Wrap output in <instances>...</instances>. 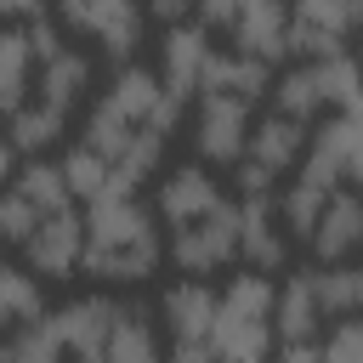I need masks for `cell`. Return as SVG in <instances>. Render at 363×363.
I'll list each match as a JSON object with an SVG mask.
<instances>
[{
    "mask_svg": "<svg viewBox=\"0 0 363 363\" xmlns=\"http://www.w3.org/2000/svg\"><path fill=\"white\" fill-rule=\"evenodd\" d=\"M79 227H85V255H79V272L102 278V284H142L164 244H159V221L153 210L136 199V193H102L79 210Z\"/></svg>",
    "mask_w": 363,
    "mask_h": 363,
    "instance_id": "obj_1",
    "label": "cell"
},
{
    "mask_svg": "<svg viewBox=\"0 0 363 363\" xmlns=\"http://www.w3.org/2000/svg\"><path fill=\"white\" fill-rule=\"evenodd\" d=\"M363 170V119L357 113H329L318 119V136H306V153H301V176L306 187L318 193H335V187H352Z\"/></svg>",
    "mask_w": 363,
    "mask_h": 363,
    "instance_id": "obj_2",
    "label": "cell"
},
{
    "mask_svg": "<svg viewBox=\"0 0 363 363\" xmlns=\"http://www.w3.org/2000/svg\"><path fill=\"white\" fill-rule=\"evenodd\" d=\"M164 255L176 261V272H187V278H210V272H221L227 261H238V210H233V199L221 204V210H210L204 221H193V227H176L170 233V244H164Z\"/></svg>",
    "mask_w": 363,
    "mask_h": 363,
    "instance_id": "obj_3",
    "label": "cell"
},
{
    "mask_svg": "<svg viewBox=\"0 0 363 363\" xmlns=\"http://www.w3.org/2000/svg\"><path fill=\"white\" fill-rule=\"evenodd\" d=\"M62 23L91 34L119 68L136 62V45H142V28H147V11L130 6V0H68L62 6Z\"/></svg>",
    "mask_w": 363,
    "mask_h": 363,
    "instance_id": "obj_4",
    "label": "cell"
},
{
    "mask_svg": "<svg viewBox=\"0 0 363 363\" xmlns=\"http://www.w3.org/2000/svg\"><path fill=\"white\" fill-rule=\"evenodd\" d=\"M352 28H357V6H346V0H301L289 11V57H301V62L340 57Z\"/></svg>",
    "mask_w": 363,
    "mask_h": 363,
    "instance_id": "obj_5",
    "label": "cell"
},
{
    "mask_svg": "<svg viewBox=\"0 0 363 363\" xmlns=\"http://www.w3.org/2000/svg\"><path fill=\"white\" fill-rule=\"evenodd\" d=\"M210 51H216V40L187 17V23H176V28H164L159 34V91L170 96V102H187V96H199V85H204V62H210Z\"/></svg>",
    "mask_w": 363,
    "mask_h": 363,
    "instance_id": "obj_6",
    "label": "cell"
},
{
    "mask_svg": "<svg viewBox=\"0 0 363 363\" xmlns=\"http://www.w3.org/2000/svg\"><path fill=\"white\" fill-rule=\"evenodd\" d=\"M45 318H51V335H57V346H62L68 363H96L102 340H108V329L119 318V301L113 295H79V301H62Z\"/></svg>",
    "mask_w": 363,
    "mask_h": 363,
    "instance_id": "obj_7",
    "label": "cell"
},
{
    "mask_svg": "<svg viewBox=\"0 0 363 363\" xmlns=\"http://www.w3.org/2000/svg\"><path fill=\"white\" fill-rule=\"evenodd\" d=\"M23 255H28V278H74V272H79V255H85L79 210L40 216L34 233L23 238Z\"/></svg>",
    "mask_w": 363,
    "mask_h": 363,
    "instance_id": "obj_8",
    "label": "cell"
},
{
    "mask_svg": "<svg viewBox=\"0 0 363 363\" xmlns=\"http://www.w3.org/2000/svg\"><path fill=\"white\" fill-rule=\"evenodd\" d=\"M227 34H233L227 51H244V57L272 68V62L289 57V6H278V0H238Z\"/></svg>",
    "mask_w": 363,
    "mask_h": 363,
    "instance_id": "obj_9",
    "label": "cell"
},
{
    "mask_svg": "<svg viewBox=\"0 0 363 363\" xmlns=\"http://www.w3.org/2000/svg\"><path fill=\"white\" fill-rule=\"evenodd\" d=\"M250 142V102L238 96H199V119H193V147L210 164H238Z\"/></svg>",
    "mask_w": 363,
    "mask_h": 363,
    "instance_id": "obj_10",
    "label": "cell"
},
{
    "mask_svg": "<svg viewBox=\"0 0 363 363\" xmlns=\"http://www.w3.org/2000/svg\"><path fill=\"white\" fill-rule=\"evenodd\" d=\"M306 244H312V255H318L323 267L352 261V250L363 244V199H357L352 187H335V193L323 199V210H318Z\"/></svg>",
    "mask_w": 363,
    "mask_h": 363,
    "instance_id": "obj_11",
    "label": "cell"
},
{
    "mask_svg": "<svg viewBox=\"0 0 363 363\" xmlns=\"http://www.w3.org/2000/svg\"><path fill=\"white\" fill-rule=\"evenodd\" d=\"M301 153H306V125H295V119H284V113H261V119H250L244 164H255L267 182L289 176V170L301 164Z\"/></svg>",
    "mask_w": 363,
    "mask_h": 363,
    "instance_id": "obj_12",
    "label": "cell"
},
{
    "mask_svg": "<svg viewBox=\"0 0 363 363\" xmlns=\"http://www.w3.org/2000/svg\"><path fill=\"white\" fill-rule=\"evenodd\" d=\"M227 204V193H221V182L204 170V164H176L164 182H159V216L170 221V227H193V221H204L210 210H221Z\"/></svg>",
    "mask_w": 363,
    "mask_h": 363,
    "instance_id": "obj_13",
    "label": "cell"
},
{
    "mask_svg": "<svg viewBox=\"0 0 363 363\" xmlns=\"http://www.w3.org/2000/svg\"><path fill=\"white\" fill-rule=\"evenodd\" d=\"M272 346H301V340H318V289H312V267L289 272L278 289H272Z\"/></svg>",
    "mask_w": 363,
    "mask_h": 363,
    "instance_id": "obj_14",
    "label": "cell"
},
{
    "mask_svg": "<svg viewBox=\"0 0 363 363\" xmlns=\"http://www.w3.org/2000/svg\"><path fill=\"white\" fill-rule=\"evenodd\" d=\"M233 210H238V261L250 272H272L284 261V250H289L272 199H233Z\"/></svg>",
    "mask_w": 363,
    "mask_h": 363,
    "instance_id": "obj_15",
    "label": "cell"
},
{
    "mask_svg": "<svg viewBox=\"0 0 363 363\" xmlns=\"http://www.w3.org/2000/svg\"><path fill=\"white\" fill-rule=\"evenodd\" d=\"M159 318H164L170 340H210V329H216V289L199 284V278H176L159 295Z\"/></svg>",
    "mask_w": 363,
    "mask_h": 363,
    "instance_id": "obj_16",
    "label": "cell"
},
{
    "mask_svg": "<svg viewBox=\"0 0 363 363\" xmlns=\"http://www.w3.org/2000/svg\"><path fill=\"white\" fill-rule=\"evenodd\" d=\"M91 74H96V62H91V51H79V45H62V51H51L45 62H40V96L34 102H45V108H57V113H68L85 91H91Z\"/></svg>",
    "mask_w": 363,
    "mask_h": 363,
    "instance_id": "obj_17",
    "label": "cell"
},
{
    "mask_svg": "<svg viewBox=\"0 0 363 363\" xmlns=\"http://www.w3.org/2000/svg\"><path fill=\"white\" fill-rule=\"evenodd\" d=\"M267 85H272V68H267V62L216 45L210 62H204V85H199V96H238V102H255Z\"/></svg>",
    "mask_w": 363,
    "mask_h": 363,
    "instance_id": "obj_18",
    "label": "cell"
},
{
    "mask_svg": "<svg viewBox=\"0 0 363 363\" xmlns=\"http://www.w3.org/2000/svg\"><path fill=\"white\" fill-rule=\"evenodd\" d=\"M96 102H108L125 125H147V119L159 113L164 91H159V74H153L147 62H125V68H113V85H108Z\"/></svg>",
    "mask_w": 363,
    "mask_h": 363,
    "instance_id": "obj_19",
    "label": "cell"
},
{
    "mask_svg": "<svg viewBox=\"0 0 363 363\" xmlns=\"http://www.w3.org/2000/svg\"><path fill=\"white\" fill-rule=\"evenodd\" d=\"M159 357H164V352H159L153 318H147L142 306H119V318H113V329H108L96 363H159Z\"/></svg>",
    "mask_w": 363,
    "mask_h": 363,
    "instance_id": "obj_20",
    "label": "cell"
},
{
    "mask_svg": "<svg viewBox=\"0 0 363 363\" xmlns=\"http://www.w3.org/2000/svg\"><path fill=\"white\" fill-rule=\"evenodd\" d=\"M62 125H68V113H57V108H45V102H23V108H11L6 113V142H11V153H28V159H45V147L62 136Z\"/></svg>",
    "mask_w": 363,
    "mask_h": 363,
    "instance_id": "obj_21",
    "label": "cell"
},
{
    "mask_svg": "<svg viewBox=\"0 0 363 363\" xmlns=\"http://www.w3.org/2000/svg\"><path fill=\"white\" fill-rule=\"evenodd\" d=\"M272 113H284V119H295V125H306V119H318V113H329L323 108V91H318V68L312 62H295V68H284V74H272Z\"/></svg>",
    "mask_w": 363,
    "mask_h": 363,
    "instance_id": "obj_22",
    "label": "cell"
},
{
    "mask_svg": "<svg viewBox=\"0 0 363 363\" xmlns=\"http://www.w3.org/2000/svg\"><path fill=\"white\" fill-rule=\"evenodd\" d=\"M164 142L170 136H159V130H147V125H136L130 130V142L108 159V176H113V193H136L153 170H159V159H164Z\"/></svg>",
    "mask_w": 363,
    "mask_h": 363,
    "instance_id": "obj_23",
    "label": "cell"
},
{
    "mask_svg": "<svg viewBox=\"0 0 363 363\" xmlns=\"http://www.w3.org/2000/svg\"><path fill=\"white\" fill-rule=\"evenodd\" d=\"M28 79H34V51L23 23H0V113L28 102Z\"/></svg>",
    "mask_w": 363,
    "mask_h": 363,
    "instance_id": "obj_24",
    "label": "cell"
},
{
    "mask_svg": "<svg viewBox=\"0 0 363 363\" xmlns=\"http://www.w3.org/2000/svg\"><path fill=\"white\" fill-rule=\"evenodd\" d=\"M11 193L34 210V216H57V210H74V199H68V187H62V170H57V159H28V164H17V176H11Z\"/></svg>",
    "mask_w": 363,
    "mask_h": 363,
    "instance_id": "obj_25",
    "label": "cell"
},
{
    "mask_svg": "<svg viewBox=\"0 0 363 363\" xmlns=\"http://www.w3.org/2000/svg\"><path fill=\"white\" fill-rule=\"evenodd\" d=\"M216 318L267 323L272 318V278L267 272H233L227 289H216Z\"/></svg>",
    "mask_w": 363,
    "mask_h": 363,
    "instance_id": "obj_26",
    "label": "cell"
},
{
    "mask_svg": "<svg viewBox=\"0 0 363 363\" xmlns=\"http://www.w3.org/2000/svg\"><path fill=\"white\" fill-rule=\"evenodd\" d=\"M210 352H216V363H267V357H272V323L216 318V329H210Z\"/></svg>",
    "mask_w": 363,
    "mask_h": 363,
    "instance_id": "obj_27",
    "label": "cell"
},
{
    "mask_svg": "<svg viewBox=\"0 0 363 363\" xmlns=\"http://www.w3.org/2000/svg\"><path fill=\"white\" fill-rule=\"evenodd\" d=\"M312 289H318V312L323 318H357V306H363V267H352V261L312 267Z\"/></svg>",
    "mask_w": 363,
    "mask_h": 363,
    "instance_id": "obj_28",
    "label": "cell"
},
{
    "mask_svg": "<svg viewBox=\"0 0 363 363\" xmlns=\"http://www.w3.org/2000/svg\"><path fill=\"white\" fill-rule=\"evenodd\" d=\"M34 318H45V284L23 267H0V329H23Z\"/></svg>",
    "mask_w": 363,
    "mask_h": 363,
    "instance_id": "obj_29",
    "label": "cell"
},
{
    "mask_svg": "<svg viewBox=\"0 0 363 363\" xmlns=\"http://www.w3.org/2000/svg\"><path fill=\"white\" fill-rule=\"evenodd\" d=\"M57 170H62V187H68V199H79V204H91V199L113 193L108 159H102V153H91V147H79V142H74V147L57 159Z\"/></svg>",
    "mask_w": 363,
    "mask_h": 363,
    "instance_id": "obj_30",
    "label": "cell"
},
{
    "mask_svg": "<svg viewBox=\"0 0 363 363\" xmlns=\"http://www.w3.org/2000/svg\"><path fill=\"white\" fill-rule=\"evenodd\" d=\"M0 363H68L57 335H51V318H34L23 329H6L0 340Z\"/></svg>",
    "mask_w": 363,
    "mask_h": 363,
    "instance_id": "obj_31",
    "label": "cell"
},
{
    "mask_svg": "<svg viewBox=\"0 0 363 363\" xmlns=\"http://www.w3.org/2000/svg\"><path fill=\"white\" fill-rule=\"evenodd\" d=\"M312 68H318L323 108H329V113H357V62H352V51L323 57V62H312Z\"/></svg>",
    "mask_w": 363,
    "mask_h": 363,
    "instance_id": "obj_32",
    "label": "cell"
},
{
    "mask_svg": "<svg viewBox=\"0 0 363 363\" xmlns=\"http://www.w3.org/2000/svg\"><path fill=\"white\" fill-rule=\"evenodd\" d=\"M323 199H329V193H318V187H306V182H289V187H284V199H272L278 227H289L295 238H306V233H312V221H318V210H323Z\"/></svg>",
    "mask_w": 363,
    "mask_h": 363,
    "instance_id": "obj_33",
    "label": "cell"
},
{
    "mask_svg": "<svg viewBox=\"0 0 363 363\" xmlns=\"http://www.w3.org/2000/svg\"><path fill=\"white\" fill-rule=\"evenodd\" d=\"M318 363H363V323L357 318H335L318 335Z\"/></svg>",
    "mask_w": 363,
    "mask_h": 363,
    "instance_id": "obj_34",
    "label": "cell"
},
{
    "mask_svg": "<svg viewBox=\"0 0 363 363\" xmlns=\"http://www.w3.org/2000/svg\"><path fill=\"white\" fill-rule=\"evenodd\" d=\"M34 221H40V216L6 187V193H0V244H23V238L34 233Z\"/></svg>",
    "mask_w": 363,
    "mask_h": 363,
    "instance_id": "obj_35",
    "label": "cell"
},
{
    "mask_svg": "<svg viewBox=\"0 0 363 363\" xmlns=\"http://www.w3.org/2000/svg\"><path fill=\"white\" fill-rule=\"evenodd\" d=\"M159 363H216V352H210V340H176Z\"/></svg>",
    "mask_w": 363,
    "mask_h": 363,
    "instance_id": "obj_36",
    "label": "cell"
},
{
    "mask_svg": "<svg viewBox=\"0 0 363 363\" xmlns=\"http://www.w3.org/2000/svg\"><path fill=\"white\" fill-rule=\"evenodd\" d=\"M267 363H318V340H301V346H278V357Z\"/></svg>",
    "mask_w": 363,
    "mask_h": 363,
    "instance_id": "obj_37",
    "label": "cell"
},
{
    "mask_svg": "<svg viewBox=\"0 0 363 363\" xmlns=\"http://www.w3.org/2000/svg\"><path fill=\"white\" fill-rule=\"evenodd\" d=\"M11 176H17V153H11V142L0 136V193L11 187Z\"/></svg>",
    "mask_w": 363,
    "mask_h": 363,
    "instance_id": "obj_38",
    "label": "cell"
},
{
    "mask_svg": "<svg viewBox=\"0 0 363 363\" xmlns=\"http://www.w3.org/2000/svg\"><path fill=\"white\" fill-rule=\"evenodd\" d=\"M0 23H6V0H0Z\"/></svg>",
    "mask_w": 363,
    "mask_h": 363,
    "instance_id": "obj_39",
    "label": "cell"
},
{
    "mask_svg": "<svg viewBox=\"0 0 363 363\" xmlns=\"http://www.w3.org/2000/svg\"><path fill=\"white\" fill-rule=\"evenodd\" d=\"M0 267H6V261H0Z\"/></svg>",
    "mask_w": 363,
    "mask_h": 363,
    "instance_id": "obj_40",
    "label": "cell"
}]
</instances>
